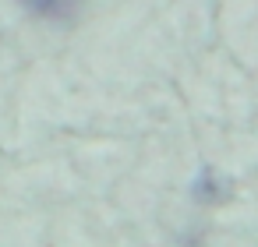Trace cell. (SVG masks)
Returning <instances> with one entry per match:
<instances>
[{
	"label": "cell",
	"instance_id": "1",
	"mask_svg": "<svg viewBox=\"0 0 258 247\" xmlns=\"http://www.w3.org/2000/svg\"><path fill=\"white\" fill-rule=\"evenodd\" d=\"M18 4L29 15L46 18V22H75L85 8V0H18Z\"/></svg>",
	"mask_w": 258,
	"mask_h": 247
}]
</instances>
